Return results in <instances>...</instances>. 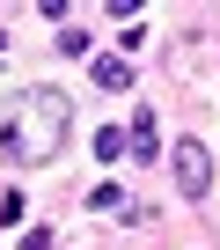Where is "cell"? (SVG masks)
Masks as SVG:
<instances>
[{
  "mask_svg": "<svg viewBox=\"0 0 220 250\" xmlns=\"http://www.w3.org/2000/svg\"><path fill=\"white\" fill-rule=\"evenodd\" d=\"M66 133H73V96H59V88H22L8 110H0V147H8L22 169L59 162Z\"/></svg>",
  "mask_w": 220,
  "mask_h": 250,
  "instance_id": "cell-1",
  "label": "cell"
},
{
  "mask_svg": "<svg viewBox=\"0 0 220 250\" xmlns=\"http://www.w3.org/2000/svg\"><path fill=\"white\" fill-rule=\"evenodd\" d=\"M169 169H176V191H183V199H205V191H213V155H205L198 140H176V147H169Z\"/></svg>",
  "mask_w": 220,
  "mask_h": 250,
  "instance_id": "cell-2",
  "label": "cell"
},
{
  "mask_svg": "<svg viewBox=\"0 0 220 250\" xmlns=\"http://www.w3.org/2000/svg\"><path fill=\"white\" fill-rule=\"evenodd\" d=\"M154 155H162V133H154V110L140 103L132 125H125V162H154Z\"/></svg>",
  "mask_w": 220,
  "mask_h": 250,
  "instance_id": "cell-3",
  "label": "cell"
},
{
  "mask_svg": "<svg viewBox=\"0 0 220 250\" xmlns=\"http://www.w3.org/2000/svg\"><path fill=\"white\" fill-rule=\"evenodd\" d=\"M88 74H95V88H110V96H125V88H132V59H125V52H103Z\"/></svg>",
  "mask_w": 220,
  "mask_h": 250,
  "instance_id": "cell-4",
  "label": "cell"
},
{
  "mask_svg": "<svg viewBox=\"0 0 220 250\" xmlns=\"http://www.w3.org/2000/svg\"><path fill=\"white\" fill-rule=\"evenodd\" d=\"M52 44H59L66 59H88V44H95V37H88L81 22H59V37H52Z\"/></svg>",
  "mask_w": 220,
  "mask_h": 250,
  "instance_id": "cell-5",
  "label": "cell"
},
{
  "mask_svg": "<svg viewBox=\"0 0 220 250\" xmlns=\"http://www.w3.org/2000/svg\"><path fill=\"white\" fill-rule=\"evenodd\" d=\"M95 162H125V133H118V125L95 133Z\"/></svg>",
  "mask_w": 220,
  "mask_h": 250,
  "instance_id": "cell-6",
  "label": "cell"
},
{
  "mask_svg": "<svg viewBox=\"0 0 220 250\" xmlns=\"http://www.w3.org/2000/svg\"><path fill=\"white\" fill-rule=\"evenodd\" d=\"M22 213H30V199H22V191H8V199H0V221H22Z\"/></svg>",
  "mask_w": 220,
  "mask_h": 250,
  "instance_id": "cell-7",
  "label": "cell"
},
{
  "mask_svg": "<svg viewBox=\"0 0 220 250\" xmlns=\"http://www.w3.org/2000/svg\"><path fill=\"white\" fill-rule=\"evenodd\" d=\"M22 250H52V228H30V235H22Z\"/></svg>",
  "mask_w": 220,
  "mask_h": 250,
  "instance_id": "cell-8",
  "label": "cell"
},
{
  "mask_svg": "<svg viewBox=\"0 0 220 250\" xmlns=\"http://www.w3.org/2000/svg\"><path fill=\"white\" fill-rule=\"evenodd\" d=\"M0 52H8V30H0Z\"/></svg>",
  "mask_w": 220,
  "mask_h": 250,
  "instance_id": "cell-9",
  "label": "cell"
}]
</instances>
